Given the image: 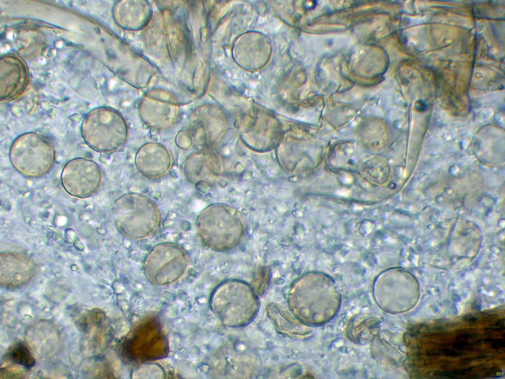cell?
<instances>
[{"instance_id":"cell-3","label":"cell","mask_w":505,"mask_h":379,"mask_svg":"<svg viewBox=\"0 0 505 379\" xmlns=\"http://www.w3.org/2000/svg\"><path fill=\"white\" fill-rule=\"evenodd\" d=\"M13 167L21 174L38 177L47 172L55 160V152L50 141L44 135L27 132L18 136L9 151Z\"/></svg>"},{"instance_id":"cell-1","label":"cell","mask_w":505,"mask_h":379,"mask_svg":"<svg viewBox=\"0 0 505 379\" xmlns=\"http://www.w3.org/2000/svg\"><path fill=\"white\" fill-rule=\"evenodd\" d=\"M114 223L125 237L140 240L149 237L158 229L161 220L157 204L149 197L127 193L114 202Z\"/></svg>"},{"instance_id":"cell-7","label":"cell","mask_w":505,"mask_h":379,"mask_svg":"<svg viewBox=\"0 0 505 379\" xmlns=\"http://www.w3.org/2000/svg\"><path fill=\"white\" fill-rule=\"evenodd\" d=\"M1 275L4 281L14 283L25 281L32 273L34 263L20 253L5 252L0 255Z\"/></svg>"},{"instance_id":"cell-4","label":"cell","mask_w":505,"mask_h":379,"mask_svg":"<svg viewBox=\"0 0 505 379\" xmlns=\"http://www.w3.org/2000/svg\"><path fill=\"white\" fill-rule=\"evenodd\" d=\"M103 173L95 161L82 157L74 158L64 166L61 182L69 194L84 198L95 193L103 182Z\"/></svg>"},{"instance_id":"cell-2","label":"cell","mask_w":505,"mask_h":379,"mask_svg":"<svg viewBox=\"0 0 505 379\" xmlns=\"http://www.w3.org/2000/svg\"><path fill=\"white\" fill-rule=\"evenodd\" d=\"M81 132L85 143L100 152L117 151L127 142L128 123L118 113L107 108L95 109L84 117Z\"/></svg>"},{"instance_id":"cell-9","label":"cell","mask_w":505,"mask_h":379,"mask_svg":"<svg viewBox=\"0 0 505 379\" xmlns=\"http://www.w3.org/2000/svg\"><path fill=\"white\" fill-rule=\"evenodd\" d=\"M193 139L188 131H181L176 137V143L178 147L186 150L192 145Z\"/></svg>"},{"instance_id":"cell-8","label":"cell","mask_w":505,"mask_h":379,"mask_svg":"<svg viewBox=\"0 0 505 379\" xmlns=\"http://www.w3.org/2000/svg\"><path fill=\"white\" fill-rule=\"evenodd\" d=\"M8 357L13 363L30 369L36 364V360L28 347L21 342L13 345L8 352Z\"/></svg>"},{"instance_id":"cell-5","label":"cell","mask_w":505,"mask_h":379,"mask_svg":"<svg viewBox=\"0 0 505 379\" xmlns=\"http://www.w3.org/2000/svg\"><path fill=\"white\" fill-rule=\"evenodd\" d=\"M189 258L180 245L173 242H162L154 246L146 255L144 265L150 278L160 277L166 280L177 278L186 269Z\"/></svg>"},{"instance_id":"cell-6","label":"cell","mask_w":505,"mask_h":379,"mask_svg":"<svg viewBox=\"0 0 505 379\" xmlns=\"http://www.w3.org/2000/svg\"><path fill=\"white\" fill-rule=\"evenodd\" d=\"M137 171L150 179H157L165 175L172 164L171 153L164 145L148 142L138 150L135 158Z\"/></svg>"}]
</instances>
